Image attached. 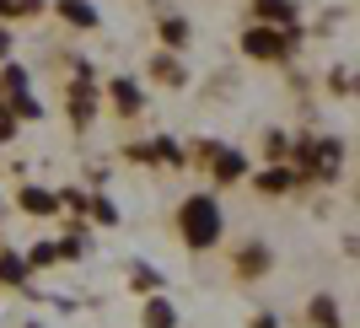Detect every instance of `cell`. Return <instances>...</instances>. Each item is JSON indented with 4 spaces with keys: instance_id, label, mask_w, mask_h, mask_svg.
Wrapping results in <instances>:
<instances>
[{
    "instance_id": "obj_5",
    "label": "cell",
    "mask_w": 360,
    "mask_h": 328,
    "mask_svg": "<svg viewBox=\"0 0 360 328\" xmlns=\"http://www.w3.org/2000/svg\"><path fill=\"white\" fill-rule=\"evenodd\" d=\"M307 317H312V328H345V313H339V296H333V291H317V296L307 301Z\"/></svg>"
},
{
    "instance_id": "obj_2",
    "label": "cell",
    "mask_w": 360,
    "mask_h": 328,
    "mask_svg": "<svg viewBox=\"0 0 360 328\" xmlns=\"http://www.w3.org/2000/svg\"><path fill=\"white\" fill-rule=\"evenodd\" d=\"M242 54H253V60H264V65H280V60L290 54V38H285V32H274V27H258V22H253V27L242 32Z\"/></svg>"
},
{
    "instance_id": "obj_9",
    "label": "cell",
    "mask_w": 360,
    "mask_h": 328,
    "mask_svg": "<svg viewBox=\"0 0 360 328\" xmlns=\"http://www.w3.org/2000/svg\"><path fill=\"white\" fill-rule=\"evenodd\" d=\"M108 97H113V108H119L124 119H135L140 108H146V97H140L135 81H113V87H108Z\"/></svg>"
},
{
    "instance_id": "obj_17",
    "label": "cell",
    "mask_w": 360,
    "mask_h": 328,
    "mask_svg": "<svg viewBox=\"0 0 360 328\" xmlns=\"http://www.w3.org/2000/svg\"><path fill=\"white\" fill-rule=\"evenodd\" d=\"M27 328H38V323H27Z\"/></svg>"
},
{
    "instance_id": "obj_1",
    "label": "cell",
    "mask_w": 360,
    "mask_h": 328,
    "mask_svg": "<svg viewBox=\"0 0 360 328\" xmlns=\"http://www.w3.org/2000/svg\"><path fill=\"white\" fill-rule=\"evenodd\" d=\"M172 232H178V242L188 248V253H210V248H221V237H226V210H221V199H215L210 189L183 194L178 210H172Z\"/></svg>"
},
{
    "instance_id": "obj_3",
    "label": "cell",
    "mask_w": 360,
    "mask_h": 328,
    "mask_svg": "<svg viewBox=\"0 0 360 328\" xmlns=\"http://www.w3.org/2000/svg\"><path fill=\"white\" fill-rule=\"evenodd\" d=\"M269 269H274V248L258 242V237H248L237 253H231V275H237V280H264Z\"/></svg>"
},
{
    "instance_id": "obj_13",
    "label": "cell",
    "mask_w": 360,
    "mask_h": 328,
    "mask_svg": "<svg viewBox=\"0 0 360 328\" xmlns=\"http://www.w3.org/2000/svg\"><path fill=\"white\" fill-rule=\"evenodd\" d=\"M49 0H0V16H38Z\"/></svg>"
},
{
    "instance_id": "obj_4",
    "label": "cell",
    "mask_w": 360,
    "mask_h": 328,
    "mask_svg": "<svg viewBox=\"0 0 360 328\" xmlns=\"http://www.w3.org/2000/svg\"><path fill=\"white\" fill-rule=\"evenodd\" d=\"M205 162H210L215 183H237L242 172H248V156H242V151H231V146H221V140H210V151H205Z\"/></svg>"
},
{
    "instance_id": "obj_16",
    "label": "cell",
    "mask_w": 360,
    "mask_h": 328,
    "mask_svg": "<svg viewBox=\"0 0 360 328\" xmlns=\"http://www.w3.org/2000/svg\"><path fill=\"white\" fill-rule=\"evenodd\" d=\"M129 280H135V291H162V275H156L150 264H135V275H129Z\"/></svg>"
},
{
    "instance_id": "obj_15",
    "label": "cell",
    "mask_w": 360,
    "mask_h": 328,
    "mask_svg": "<svg viewBox=\"0 0 360 328\" xmlns=\"http://www.w3.org/2000/svg\"><path fill=\"white\" fill-rule=\"evenodd\" d=\"M188 38V22L183 16H162V44H183Z\"/></svg>"
},
{
    "instance_id": "obj_7",
    "label": "cell",
    "mask_w": 360,
    "mask_h": 328,
    "mask_svg": "<svg viewBox=\"0 0 360 328\" xmlns=\"http://www.w3.org/2000/svg\"><path fill=\"white\" fill-rule=\"evenodd\" d=\"M253 16H258V27H290L296 6L290 0H253Z\"/></svg>"
},
{
    "instance_id": "obj_10",
    "label": "cell",
    "mask_w": 360,
    "mask_h": 328,
    "mask_svg": "<svg viewBox=\"0 0 360 328\" xmlns=\"http://www.w3.org/2000/svg\"><path fill=\"white\" fill-rule=\"evenodd\" d=\"M253 189H258V194H285V189H296V172H285V167H274V172H258V178H253Z\"/></svg>"
},
{
    "instance_id": "obj_14",
    "label": "cell",
    "mask_w": 360,
    "mask_h": 328,
    "mask_svg": "<svg viewBox=\"0 0 360 328\" xmlns=\"http://www.w3.org/2000/svg\"><path fill=\"white\" fill-rule=\"evenodd\" d=\"M150 70H156V81H172V87L183 81V65L172 60V54H156V65H150Z\"/></svg>"
},
{
    "instance_id": "obj_12",
    "label": "cell",
    "mask_w": 360,
    "mask_h": 328,
    "mask_svg": "<svg viewBox=\"0 0 360 328\" xmlns=\"http://www.w3.org/2000/svg\"><path fill=\"white\" fill-rule=\"evenodd\" d=\"M22 210H32V215H54V210H60V194H49V189H22Z\"/></svg>"
},
{
    "instance_id": "obj_6",
    "label": "cell",
    "mask_w": 360,
    "mask_h": 328,
    "mask_svg": "<svg viewBox=\"0 0 360 328\" xmlns=\"http://www.w3.org/2000/svg\"><path fill=\"white\" fill-rule=\"evenodd\" d=\"M140 328H178V307L167 296H150L146 307H140Z\"/></svg>"
},
{
    "instance_id": "obj_8",
    "label": "cell",
    "mask_w": 360,
    "mask_h": 328,
    "mask_svg": "<svg viewBox=\"0 0 360 328\" xmlns=\"http://www.w3.org/2000/svg\"><path fill=\"white\" fill-rule=\"evenodd\" d=\"M54 11H60L65 22H70V27H97V22H103L91 0H54Z\"/></svg>"
},
{
    "instance_id": "obj_11",
    "label": "cell",
    "mask_w": 360,
    "mask_h": 328,
    "mask_svg": "<svg viewBox=\"0 0 360 328\" xmlns=\"http://www.w3.org/2000/svg\"><path fill=\"white\" fill-rule=\"evenodd\" d=\"M0 285H27V258L0 248Z\"/></svg>"
}]
</instances>
